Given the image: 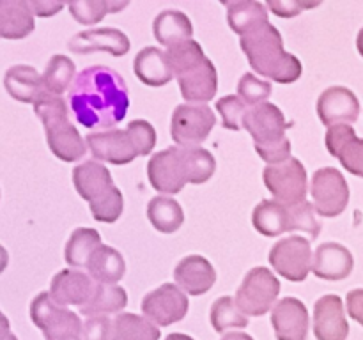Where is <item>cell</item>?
<instances>
[{
  "label": "cell",
  "instance_id": "cell-48",
  "mask_svg": "<svg viewBox=\"0 0 363 340\" xmlns=\"http://www.w3.org/2000/svg\"><path fill=\"white\" fill-rule=\"evenodd\" d=\"M7 332H9V319L0 312V336L6 335Z\"/></svg>",
  "mask_w": 363,
  "mask_h": 340
},
{
  "label": "cell",
  "instance_id": "cell-33",
  "mask_svg": "<svg viewBox=\"0 0 363 340\" xmlns=\"http://www.w3.org/2000/svg\"><path fill=\"white\" fill-rule=\"evenodd\" d=\"M99 244H101V236L98 230L80 227V229L73 230V234L69 236L66 250H64V259L71 268H87L89 259L92 257Z\"/></svg>",
  "mask_w": 363,
  "mask_h": 340
},
{
  "label": "cell",
  "instance_id": "cell-29",
  "mask_svg": "<svg viewBox=\"0 0 363 340\" xmlns=\"http://www.w3.org/2000/svg\"><path fill=\"white\" fill-rule=\"evenodd\" d=\"M87 269L89 276L96 283L116 285L126 273V262L116 248L108 246V244H99L92 257L89 259Z\"/></svg>",
  "mask_w": 363,
  "mask_h": 340
},
{
  "label": "cell",
  "instance_id": "cell-47",
  "mask_svg": "<svg viewBox=\"0 0 363 340\" xmlns=\"http://www.w3.org/2000/svg\"><path fill=\"white\" fill-rule=\"evenodd\" d=\"M7 264H9V254H7L6 248L0 244V273H4V269L7 268Z\"/></svg>",
  "mask_w": 363,
  "mask_h": 340
},
{
  "label": "cell",
  "instance_id": "cell-19",
  "mask_svg": "<svg viewBox=\"0 0 363 340\" xmlns=\"http://www.w3.org/2000/svg\"><path fill=\"white\" fill-rule=\"evenodd\" d=\"M130 39L119 28H89L74 35L67 48L74 53H91V52H108L113 57H123L130 52Z\"/></svg>",
  "mask_w": 363,
  "mask_h": 340
},
{
  "label": "cell",
  "instance_id": "cell-30",
  "mask_svg": "<svg viewBox=\"0 0 363 340\" xmlns=\"http://www.w3.org/2000/svg\"><path fill=\"white\" fill-rule=\"evenodd\" d=\"M128 305V293L121 285L96 283L87 303L80 307V314L87 317L117 314Z\"/></svg>",
  "mask_w": 363,
  "mask_h": 340
},
{
  "label": "cell",
  "instance_id": "cell-13",
  "mask_svg": "<svg viewBox=\"0 0 363 340\" xmlns=\"http://www.w3.org/2000/svg\"><path fill=\"white\" fill-rule=\"evenodd\" d=\"M269 264L282 278L303 282L312 269L311 241L301 236H289L277 241L269 251Z\"/></svg>",
  "mask_w": 363,
  "mask_h": 340
},
{
  "label": "cell",
  "instance_id": "cell-21",
  "mask_svg": "<svg viewBox=\"0 0 363 340\" xmlns=\"http://www.w3.org/2000/svg\"><path fill=\"white\" fill-rule=\"evenodd\" d=\"M174 280L183 293L202 296L215 285L216 271L211 262L202 255H188L177 262Z\"/></svg>",
  "mask_w": 363,
  "mask_h": 340
},
{
  "label": "cell",
  "instance_id": "cell-15",
  "mask_svg": "<svg viewBox=\"0 0 363 340\" xmlns=\"http://www.w3.org/2000/svg\"><path fill=\"white\" fill-rule=\"evenodd\" d=\"M358 113H360V101L350 89L333 85L319 96L318 115L326 128L357 123Z\"/></svg>",
  "mask_w": 363,
  "mask_h": 340
},
{
  "label": "cell",
  "instance_id": "cell-11",
  "mask_svg": "<svg viewBox=\"0 0 363 340\" xmlns=\"http://www.w3.org/2000/svg\"><path fill=\"white\" fill-rule=\"evenodd\" d=\"M216 124V117L208 105L184 103L176 106L170 120V135L179 147H199Z\"/></svg>",
  "mask_w": 363,
  "mask_h": 340
},
{
  "label": "cell",
  "instance_id": "cell-16",
  "mask_svg": "<svg viewBox=\"0 0 363 340\" xmlns=\"http://www.w3.org/2000/svg\"><path fill=\"white\" fill-rule=\"evenodd\" d=\"M326 149L353 176L363 177V138H358L350 124H337L326 131Z\"/></svg>",
  "mask_w": 363,
  "mask_h": 340
},
{
  "label": "cell",
  "instance_id": "cell-7",
  "mask_svg": "<svg viewBox=\"0 0 363 340\" xmlns=\"http://www.w3.org/2000/svg\"><path fill=\"white\" fill-rule=\"evenodd\" d=\"M291 126L293 123L286 120L282 110L269 101L252 106L243 119V128L254 138L255 151L268 165L291 158V142L286 137Z\"/></svg>",
  "mask_w": 363,
  "mask_h": 340
},
{
  "label": "cell",
  "instance_id": "cell-9",
  "mask_svg": "<svg viewBox=\"0 0 363 340\" xmlns=\"http://www.w3.org/2000/svg\"><path fill=\"white\" fill-rule=\"evenodd\" d=\"M262 179L269 193L280 204L294 205L307 198L308 177L300 159L289 158L277 165H266Z\"/></svg>",
  "mask_w": 363,
  "mask_h": 340
},
{
  "label": "cell",
  "instance_id": "cell-37",
  "mask_svg": "<svg viewBox=\"0 0 363 340\" xmlns=\"http://www.w3.org/2000/svg\"><path fill=\"white\" fill-rule=\"evenodd\" d=\"M289 211V232L301 230L311 236V239H315L321 232V222L315 218V208L308 200L300 202L294 205H286Z\"/></svg>",
  "mask_w": 363,
  "mask_h": 340
},
{
  "label": "cell",
  "instance_id": "cell-5",
  "mask_svg": "<svg viewBox=\"0 0 363 340\" xmlns=\"http://www.w3.org/2000/svg\"><path fill=\"white\" fill-rule=\"evenodd\" d=\"M85 142L96 162L126 165L138 156L151 154L156 144V131L147 120L137 119L131 120L126 130L113 128V130L89 133Z\"/></svg>",
  "mask_w": 363,
  "mask_h": 340
},
{
  "label": "cell",
  "instance_id": "cell-40",
  "mask_svg": "<svg viewBox=\"0 0 363 340\" xmlns=\"http://www.w3.org/2000/svg\"><path fill=\"white\" fill-rule=\"evenodd\" d=\"M216 110L222 113L223 128L238 131L243 128V119L247 115V105L241 101L240 96H223L216 101Z\"/></svg>",
  "mask_w": 363,
  "mask_h": 340
},
{
  "label": "cell",
  "instance_id": "cell-39",
  "mask_svg": "<svg viewBox=\"0 0 363 340\" xmlns=\"http://www.w3.org/2000/svg\"><path fill=\"white\" fill-rule=\"evenodd\" d=\"M69 13L78 23L94 25L112 13V9H110V0H77L69 2Z\"/></svg>",
  "mask_w": 363,
  "mask_h": 340
},
{
  "label": "cell",
  "instance_id": "cell-51",
  "mask_svg": "<svg viewBox=\"0 0 363 340\" xmlns=\"http://www.w3.org/2000/svg\"><path fill=\"white\" fill-rule=\"evenodd\" d=\"M0 340H18V339H16V335H14V333L7 332L6 335H2V336H0Z\"/></svg>",
  "mask_w": 363,
  "mask_h": 340
},
{
  "label": "cell",
  "instance_id": "cell-1",
  "mask_svg": "<svg viewBox=\"0 0 363 340\" xmlns=\"http://www.w3.org/2000/svg\"><path fill=\"white\" fill-rule=\"evenodd\" d=\"M69 106L84 128L113 130L130 108L126 81L106 66L85 67L71 85Z\"/></svg>",
  "mask_w": 363,
  "mask_h": 340
},
{
  "label": "cell",
  "instance_id": "cell-49",
  "mask_svg": "<svg viewBox=\"0 0 363 340\" xmlns=\"http://www.w3.org/2000/svg\"><path fill=\"white\" fill-rule=\"evenodd\" d=\"M165 340H194V339L188 335H183V333H170Z\"/></svg>",
  "mask_w": 363,
  "mask_h": 340
},
{
  "label": "cell",
  "instance_id": "cell-28",
  "mask_svg": "<svg viewBox=\"0 0 363 340\" xmlns=\"http://www.w3.org/2000/svg\"><path fill=\"white\" fill-rule=\"evenodd\" d=\"M4 87L13 99L21 103H32V105L38 96L45 91L43 76L27 64H16V66L9 67L4 76Z\"/></svg>",
  "mask_w": 363,
  "mask_h": 340
},
{
  "label": "cell",
  "instance_id": "cell-34",
  "mask_svg": "<svg viewBox=\"0 0 363 340\" xmlns=\"http://www.w3.org/2000/svg\"><path fill=\"white\" fill-rule=\"evenodd\" d=\"M162 333L155 322L137 314L123 312L112 326V340H160Z\"/></svg>",
  "mask_w": 363,
  "mask_h": 340
},
{
  "label": "cell",
  "instance_id": "cell-32",
  "mask_svg": "<svg viewBox=\"0 0 363 340\" xmlns=\"http://www.w3.org/2000/svg\"><path fill=\"white\" fill-rule=\"evenodd\" d=\"M147 218L158 232L172 234L183 225L184 212L176 198L160 195L149 200Z\"/></svg>",
  "mask_w": 363,
  "mask_h": 340
},
{
  "label": "cell",
  "instance_id": "cell-12",
  "mask_svg": "<svg viewBox=\"0 0 363 340\" xmlns=\"http://www.w3.org/2000/svg\"><path fill=\"white\" fill-rule=\"evenodd\" d=\"M311 195L314 208L325 218H335L342 215L350 202V186L342 172L333 166L315 170L311 183Z\"/></svg>",
  "mask_w": 363,
  "mask_h": 340
},
{
  "label": "cell",
  "instance_id": "cell-14",
  "mask_svg": "<svg viewBox=\"0 0 363 340\" xmlns=\"http://www.w3.org/2000/svg\"><path fill=\"white\" fill-rule=\"evenodd\" d=\"M188 298L176 283H163L142 300V312L156 326H170L183 321L188 314Z\"/></svg>",
  "mask_w": 363,
  "mask_h": 340
},
{
  "label": "cell",
  "instance_id": "cell-42",
  "mask_svg": "<svg viewBox=\"0 0 363 340\" xmlns=\"http://www.w3.org/2000/svg\"><path fill=\"white\" fill-rule=\"evenodd\" d=\"M112 326L108 315L89 317L82 328V340H112Z\"/></svg>",
  "mask_w": 363,
  "mask_h": 340
},
{
  "label": "cell",
  "instance_id": "cell-41",
  "mask_svg": "<svg viewBox=\"0 0 363 340\" xmlns=\"http://www.w3.org/2000/svg\"><path fill=\"white\" fill-rule=\"evenodd\" d=\"M92 212V218L96 222H101V223H113L119 220V216L123 215V209H124V198L123 193H121L119 188L112 191L106 198L99 202H92L89 204Z\"/></svg>",
  "mask_w": 363,
  "mask_h": 340
},
{
  "label": "cell",
  "instance_id": "cell-23",
  "mask_svg": "<svg viewBox=\"0 0 363 340\" xmlns=\"http://www.w3.org/2000/svg\"><path fill=\"white\" fill-rule=\"evenodd\" d=\"M354 268V259L346 246L339 243L319 244L312 261V273L318 278L339 282L347 278Z\"/></svg>",
  "mask_w": 363,
  "mask_h": 340
},
{
  "label": "cell",
  "instance_id": "cell-24",
  "mask_svg": "<svg viewBox=\"0 0 363 340\" xmlns=\"http://www.w3.org/2000/svg\"><path fill=\"white\" fill-rule=\"evenodd\" d=\"M135 76L149 87H163L174 78L165 52L155 46L140 50L133 62Z\"/></svg>",
  "mask_w": 363,
  "mask_h": 340
},
{
  "label": "cell",
  "instance_id": "cell-46",
  "mask_svg": "<svg viewBox=\"0 0 363 340\" xmlns=\"http://www.w3.org/2000/svg\"><path fill=\"white\" fill-rule=\"evenodd\" d=\"M222 340H254L250 335L247 333H241V332H234V333H225L222 336Z\"/></svg>",
  "mask_w": 363,
  "mask_h": 340
},
{
  "label": "cell",
  "instance_id": "cell-2",
  "mask_svg": "<svg viewBox=\"0 0 363 340\" xmlns=\"http://www.w3.org/2000/svg\"><path fill=\"white\" fill-rule=\"evenodd\" d=\"M216 170V162L204 147L163 149L151 156L147 163V177L151 186L160 193L176 195L191 184H204Z\"/></svg>",
  "mask_w": 363,
  "mask_h": 340
},
{
  "label": "cell",
  "instance_id": "cell-3",
  "mask_svg": "<svg viewBox=\"0 0 363 340\" xmlns=\"http://www.w3.org/2000/svg\"><path fill=\"white\" fill-rule=\"evenodd\" d=\"M241 50L247 55L252 69L277 84H293L301 76V62L298 57L284 50V39L279 28L272 23L255 28L240 39Z\"/></svg>",
  "mask_w": 363,
  "mask_h": 340
},
{
  "label": "cell",
  "instance_id": "cell-44",
  "mask_svg": "<svg viewBox=\"0 0 363 340\" xmlns=\"http://www.w3.org/2000/svg\"><path fill=\"white\" fill-rule=\"evenodd\" d=\"M346 305L347 314L363 326V289H354L351 293H347Z\"/></svg>",
  "mask_w": 363,
  "mask_h": 340
},
{
  "label": "cell",
  "instance_id": "cell-43",
  "mask_svg": "<svg viewBox=\"0 0 363 340\" xmlns=\"http://www.w3.org/2000/svg\"><path fill=\"white\" fill-rule=\"evenodd\" d=\"M318 6L319 2H307V0H268V4H266V7L280 18H294L301 14L303 9Z\"/></svg>",
  "mask_w": 363,
  "mask_h": 340
},
{
  "label": "cell",
  "instance_id": "cell-26",
  "mask_svg": "<svg viewBox=\"0 0 363 340\" xmlns=\"http://www.w3.org/2000/svg\"><path fill=\"white\" fill-rule=\"evenodd\" d=\"M152 34L160 45L172 48L181 42L191 41L194 25H191L190 18L181 11L167 9L162 11L152 21Z\"/></svg>",
  "mask_w": 363,
  "mask_h": 340
},
{
  "label": "cell",
  "instance_id": "cell-17",
  "mask_svg": "<svg viewBox=\"0 0 363 340\" xmlns=\"http://www.w3.org/2000/svg\"><path fill=\"white\" fill-rule=\"evenodd\" d=\"M272 326L279 340H307L311 317L298 298H282L272 312Z\"/></svg>",
  "mask_w": 363,
  "mask_h": 340
},
{
  "label": "cell",
  "instance_id": "cell-25",
  "mask_svg": "<svg viewBox=\"0 0 363 340\" xmlns=\"http://www.w3.org/2000/svg\"><path fill=\"white\" fill-rule=\"evenodd\" d=\"M34 13L25 0H0V38L23 39L34 30Z\"/></svg>",
  "mask_w": 363,
  "mask_h": 340
},
{
  "label": "cell",
  "instance_id": "cell-36",
  "mask_svg": "<svg viewBox=\"0 0 363 340\" xmlns=\"http://www.w3.org/2000/svg\"><path fill=\"white\" fill-rule=\"evenodd\" d=\"M209 319H211V326L215 332L225 333L227 329L233 328H247L248 317L243 312L238 308L236 301L230 296H222L211 305V312H209Z\"/></svg>",
  "mask_w": 363,
  "mask_h": 340
},
{
  "label": "cell",
  "instance_id": "cell-35",
  "mask_svg": "<svg viewBox=\"0 0 363 340\" xmlns=\"http://www.w3.org/2000/svg\"><path fill=\"white\" fill-rule=\"evenodd\" d=\"M74 62L66 55H53L43 73V87L50 94L60 96L69 89L74 78Z\"/></svg>",
  "mask_w": 363,
  "mask_h": 340
},
{
  "label": "cell",
  "instance_id": "cell-38",
  "mask_svg": "<svg viewBox=\"0 0 363 340\" xmlns=\"http://www.w3.org/2000/svg\"><path fill=\"white\" fill-rule=\"evenodd\" d=\"M272 84L264 80H259L252 73H245L238 81V96L245 105L257 106L261 103H266L272 96Z\"/></svg>",
  "mask_w": 363,
  "mask_h": 340
},
{
  "label": "cell",
  "instance_id": "cell-20",
  "mask_svg": "<svg viewBox=\"0 0 363 340\" xmlns=\"http://www.w3.org/2000/svg\"><path fill=\"white\" fill-rule=\"evenodd\" d=\"M73 183L78 195L84 200H87L89 204L103 200L117 188L113 184L110 170L103 163L96 162V159H89V162L74 166Z\"/></svg>",
  "mask_w": 363,
  "mask_h": 340
},
{
  "label": "cell",
  "instance_id": "cell-22",
  "mask_svg": "<svg viewBox=\"0 0 363 340\" xmlns=\"http://www.w3.org/2000/svg\"><path fill=\"white\" fill-rule=\"evenodd\" d=\"M94 285L96 283L87 273L80 269H62L52 278L50 296L60 307H66V305L82 307L91 298Z\"/></svg>",
  "mask_w": 363,
  "mask_h": 340
},
{
  "label": "cell",
  "instance_id": "cell-4",
  "mask_svg": "<svg viewBox=\"0 0 363 340\" xmlns=\"http://www.w3.org/2000/svg\"><path fill=\"white\" fill-rule=\"evenodd\" d=\"M174 76L177 78L183 99L188 103L204 105L215 98L218 89L216 67L202 52L197 41H186L165 52Z\"/></svg>",
  "mask_w": 363,
  "mask_h": 340
},
{
  "label": "cell",
  "instance_id": "cell-18",
  "mask_svg": "<svg viewBox=\"0 0 363 340\" xmlns=\"http://www.w3.org/2000/svg\"><path fill=\"white\" fill-rule=\"evenodd\" d=\"M314 335L318 340H346L350 335L342 300L337 294H326L315 301Z\"/></svg>",
  "mask_w": 363,
  "mask_h": 340
},
{
  "label": "cell",
  "instance_id": "cell-6",
  "mask_svg": "<svg viewBox=\"0 0 363 340\" xmlns=\"http://www.w3.org/2000/svg\"><path fill=\"white\" fill-rule=\"evenodd\" d=\"M35 115L45 126L48 147L62 162H78L87 152V142L69 123V108L66 99L43 91L34 101Z\"/></svg>",
  "mask_w": 363,
  "mask_h": 340
},
{
  "label": "cell",
  "instance_id": "cell-45",
  "mask_svg": "<svg viewBox=\"0 0 363 340\" xmlns=\"http://www.w3.org/2000/svg\"><path fill=\"white\" fill-rule=\"evenodd\" d=\"M28 4H30L32 13L38 14V16L41 18H50L64 9L62 2H52V0H32V2Z\"/></svg>",
  "mask_w": 363,
  "mask_h": 340
},
{
  "label": "cell",
  "instance_id": "cell-8",
  "mask_svg": "<svg viewBox=\"0 0 363 340\" xmlns=\"http://www.w3.org/2000/svg\"><path fill=\"white\" fill-rule=\"evenodd\" d=\"M30 319L45 340H82L84 324L78 314L57 305L50 293H41L32 300Z\"/></svg>",
  "mask_w": 363,
  "mask_h": 340
},
{
  "label": "cell",
  "instance_id": "cell-10",
  "mask_svg": "<svg viewBox=\"0 0 363 340\" xmlns=\"http://www.w3.org/2000/svg\"><path fill=\"white\" fill-rule=\"evenodd\" d=\"M280 293V282L268 268L250 269L236 293V305L245 315H261L272 310Z\"/></svg>",
  "mask_w": 363,
  "mask_h": 340
},
{
  "label": "cell",
  "instance_id": "cell-31",
  "mask_svg": "<svg viewBox=\"0 0 363 340\" xmlns=\"http://www.w3.org/2000/svg\"><path fill=\"white\" fill-rule=\"evenodd\" d=\"M252 223L262 236L277 237L282 232H289V211L277 200H262L252 212Z\"/></svg>",
  "mask_w": 363,
  "mask_h": 340
},
{
  "label": "cell",
  "instance_id": "cell-50",
  "mask_svg": "<svg viewBox=\"0 0 363 340\" xmlns=\"http://www.w3.org/2000/svg\"><path fill=\"white\" fill-rule=\"evenodd\" d=\"M357 48L358 52H360V55L363 57V28L360 32H358V38H357Z\"/></svg>",
  "mask_w": 363,
  "mask_h": 340
},
{
  "label": "cell",
  "instance_id": "cell-27",
  "mask_svg": "<svg viewBox=\"0 0 363 340\" xmlns=\"http://www.w3.org/2000/svg\"><path fill=\"white\" fill-rule=\"evenodd\" d=\"M227 6V21L233 32L238 35H247L255 28L269 23L268 7L255 0H236V2H225Z\"/></svg>",
  "mask_w": 363,
  "mask_h": 340
}]
</instances>
